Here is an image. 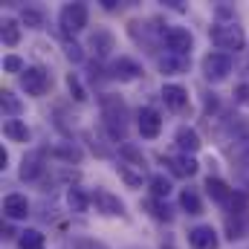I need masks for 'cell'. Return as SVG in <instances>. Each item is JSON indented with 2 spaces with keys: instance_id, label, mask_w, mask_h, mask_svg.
I'll return each instance as SVG.
<instances>
[{
  "instance_id": "cell-35",
  "label": "cell",
  "mask_w": 249,
  "mask_h": 249,
  "mask_svg": "<svg viewBox=\"0 0 249 249\" xmlns=\"http://www.w3.org/2000/svg\"><path fill=\"white\" fill-rule=\"evenodd\" d=\"M6 165H9V154H6V148H0V168L6 171Z\"/></svg>"
},
{
  "instance_id": "cell-5",
  "label": "cell",
  "mask_w": 249,
  "mask_h": 249,
  "mask_svg": "<svg viewBox=\"0 0 249 249\" xmlns=\"http://www.w3.org/2000/svg\"><path fill=\"white\" fill-rule=\"evenodd\" d=\"M20 87H23L26 96L41 99V96L53 87V78H50V72H47L44 67H26L23 75H20Z\"/></svg>"
},
{
  "instance_id": "cell-33",
  "label": "cell",
  "mask_w": 249,
  "mask_h": 249,
  "mask_svg": "<svg viewBox=\"0 0 249 249\" xmlns=\"http://www.w3.org/2000/svg\"><path fill=\"white\" fill-rule=\"evenodd\" d=\"M226 229H229V241H238L241 238V220H226Z\"/></svg>"
},
{
  "instance_id": "cell-21",
  "label": "cell",
  "mask_w": 249,
  "mask_h": 249,
  "mask_svg": "<svg viewBox=\"0 0 249 249\" xmlns=\"http://www.w3.org/2000/svg\"><path fill=\"white\" fill-rule=\"evenodd\" d=\"M0 38H3V44H6V47H18V44H20V38H23V26H20V20H15V18H3Z\"/></svg>"
},
{
  "instance_id": "cell-22",
  "label": "cell",
  "mask_w": 249,
  "mask_h": 249,
  "mask_svg": "<svg viewBox=\"0 0 249 249\" xmlns=\"http://www.w3.org/2000/svg\"><path fill=\"white\" fill-rule=\"evenodd\" d=\"M180 209H183L186 214H191V217L203 214V200H200L197 188H183V191H180Z\"/></svg>"
},
{
  "instance_id": "cell-8",
  "label": "cell",
  "mask_w": 249,
  "mask_h": 249,
  "mask_svg": "<svg viewBox=\"0 0 249 249\" xmlns=\"http://www.w3.org/2000/svg\"><path fill=\"white\" fill-rule=\"evenodd\" d=\"M87 50L96 55V61H105V58H110L113 50H116V35H113L110 29H96V32L90 35V41H87Z\"/></svg>"
},
{
  "instance_id": "cell-32",
  "label": "cell",
  "mask_w": 249,
  "mask_h": 249,
  "mask_svg": "<svg viewBox=\"0 0 249 249\" xmlns=\"http://www.w3.org/2000/svg\"><path fill=\"white\" fill-rule=\"evenodd\" d=\"M72 249H110L105 241H96V238H78L72 241Z\"/></svg>"
},
{
  "instance_id": "cell-4",
  "label": "cell",
  "mask_w": 249,
  "mask_h": 249,
  "mask_svg": "<svg viewBox=\"0 0 249 249\" xmlns=\"http://www.w3.org/2000/svg\"><path fill=\"white\" fill-rule=\"evenodd\" d=\"M200 67H203V78L212 81V84H217V81H226V78H229L235 61H232V55H226V53H206L203 61H200Z\"/></svg>"
},
{
  "instance_id": "cell-30",
  "label": "cell",
  "mask_w": 249,
  "mask_h": 249,
  "mask_svg": "<svg viewBox=\"0 0 249 249\" xmlns=\"http://www.w3.org/2000/svg\"><path fill=\"white\" fill-rule=\"evenodd\" d=\"M64 55H67V61H72V64L84 61V50H81L75 41H67V44H64Z\"/></svg>"
},
{
  "instance_id": "cell-3",
  "label": "cell",
  "mask_w": 249,
  "mask_h": 249,
  "mask_svg": "<svg viewBox=\"0 0 249 249\" xmlns=\"http://www.w3.org/2000/svg\"><path fill=\"white\" fill-rule=\"evenodd\" d=\"M87 18H90V12H87V6H84V3H64L61 12H58L61 35H67V38L78 35V32L87 26Z\"/></svg>"
},
{
  "instance_id": "cell-18",
  "label": "cell",
  "mask_w": 249,
  "mask_h": 249,
  "mask_svg": "<svg viewBox=\"0 0 249 249\" xmlns=\"http://www.w3.org/2000/svg\"><path fill=\"white\" fill-rule=\"evenodd\" d=\"M116 174H119V180H122L127 188H142V183H145V168L130 165V162H124V160L116 162Z\"/></svg>"
},
{
  "instance_id": "cell-13",
  "label": "cell",
  "mask_w": 249,
  "mask_h": 249,
  "mask_svg": "<svg viewBox=\"0 0 249 249\" xmlns=\"http://www.w3.org/2000/svg\"><path fill=\"white\" fill-rule=\"evenodd\" d=\"M44 168H47V165H44V151H29V154L20 160V171H18V174H20L23 183H35V180L44 174Z\"/></svg>"
},
{
  "instance_id": "cell-12",
  "label": "cell",
  "mask_w": 249,
  "mask_h": 249,
  "mask_svg": "<svg viewBox=\"0 0 249 249\" xmlns=\"http://www.w3.org/2000/svg\"><path fill=\"white\" fill-rule=\"evenodd\" d=\"M206 194L214 200V203H220V206H232L235 209V203H238V194H235V188H229L220 177H206Z\"/></svg>"
},
{
  "instance_id": "cell-7",
  "label": "cell",
  "mask_w": 249,
  "mask_h": 249,
  "mask_svg": "<svg viewBox=\"0 0 249 249\" xmlns=\"http://www.w3.org/2000/svg\"><path fill=\"white\" fill-rule=\"evenodd\" d=\"M188 249H220V235L212 223H197L188 229Z\"/></svg>"
},
{
  "instance_id": "cell-6",
  "label": "cell",
  "mask_w": 249,
  "mask_h": 249,
  "mask_svg": "<svg viewBox=\"0 0 249 249\" xmlns=\"http://www.w3.org/2000/svg\"><path fill=\"white\" fill-rule=\"evenodd\" d=\"M90 200H93V209L102 214V217H122L124 214V203L107 188H96L90 191Z\"/></svg>"
},
{
  "instance_id": "cell-15",
  "label": "cell",
  "mask_w": 249,
  "mask_h": 249,
  "mask_svg": "<svg viewBox=\"0 0 249 249\" xmlns=\"http://www.w3.org/2000/svg\"><path fill=\"white\" fill-rule=\"evenodd\" d=\"M162 102H165V107H168V110L183 113V110L188 107V90L183 87V84L168 81V84H162Z\"/></svg>"
},
{
  "instance_id": "cell-9",
  "label": "cell",
  "mask_w": 249,
  "mask_h": 249,
  "mask_svg": "<svg viewBox=\"0 0 249 249\" xmlns=\"http://www.w3.org/2000/svg\"><path fill=\"white\" fill-rule=\"evenodd\" d=\"M162 41H165L168 53H177V55H188L191 47H194V38H191V32H188L186 26H168L165 35H162Z\"/></svg>"
},
{
  "instance_id": "cell-2",
  "label": "cell",
  "mask_w": 249,
  "mask_h": 249,
  "mask_svg": "<svg viewBox=\"0 0 249 249\" xmlns=\"http://www.w3.org/2000/svg\"><path fill=\"white\" fill-rule=\"evenodd\" d=\"M209 38L217 50H223L226 55L232 53H241L247 47V35H244V26H238L235 20H217L212 29H209Z\"/></svg>"
},
{
  "instance_id": "cell-1",
  "label": "cell",
  "mask_w": 249,
  "mask_h": 249,
  "mask_svg": "<svg viewBox=\"0 0 249 249\" xmlns=\"http://www.w3.org/2000/svg\"><path fill=\"white\" fill-rule=\"evenodd\" d=\"M99 105H102V119H105L107 133L113 139L124 142V130H127V107H124V102L119 96H113V93H102Z\"/></svg>"
},
{
  "instance_id": "cell-10",
  "label": "cell",
  "mask_w": 249,
  "mask_h": 249,
  "mask_svg": "<svg viewBox=\"0 0 249 249\" xmlns=\"http://www.w3.org/2000/svg\"><path fill=\"white\" fill-rule=\"evenodd\" d=\"M107 75L113 81H136V78H142V64L136 61V58L119 55L116 61L107 67Z\"/></svg>"
},
{
  "instance_id": "cell-11",
  "label": "cell",
  "mask_w": 249,
  "mask_h": 249,
  "mask_svg": "<svg viewBox=\"0 0 249 249\" xmlns=\"http://www.w3.org/2000/svg\"><path fill=\"white\" fill-rule=\"evenodd\" d=\"M136 127H139L142 139H157V136L162 133V116H160V110L142 107V110L136 113Z\"/></svg>"
},
{
  "instance_id": "cell-14",
  "label": "cell",
  "mask_w": 249,
  "mask_h": 249,
  "mask_svg": "<svg viewBox=\"0 0 249 249\" xmlns=\"http://www.w3.org/2000/svg\"><path fill=\"white\" fill-rule=\"evenodd\" d=\"M3 214L9 220H26L29 217V200H26V194H20V191L6 194L3 197Z\"/></svg>"
},
{
  "instance_id": "cell-23",
  "label": "cell",
  "mask_w": 249,
  "mask_h": 249,
  "mask_svg": "<svg viewBox=\"0 0 249 249\" xmlns=\"http://www.w3.org/2000/svg\"><path fill=\"white\" fill-rule=\"evenodd\" d=\"M3 133L9 142H29V127L23 119H6L3 122Z\"/></svg>"
},
{
  "instance_id": "cell-25",
  "label": "cell",
  "mask_w": 249,
  "mask_h": 249,
  "mask_svg": "<svg viewBox=\"0 0 249 249\" xmlns=\"http://www.w3.org/2000/svg\"><path fill=\"white\" fill-rule=\"evenodd\" d=\"M148 188H151V200H168L171 194V180L165 174H154L148 180Z\"/></svg>"
},
{
  "instance_id": "cell-20",
  "label": "cell",
  "mask_w": 249,
  "mask_h": 249,
  "mask_svg": "<svg viewBox=\"0 0 249 249\" xmlns=\"http://www.w3.org/2000/svg\"><path fill=\"white\" fill-rule=\"evenodd\" d=\"M90 206H93V200H90V194H87L81 186H70L67 188V209H70L72 214H84Z\"/></svg>"
},
{
  "instance_id": "cell-27",
  "label": "cell",
  "mask_w": 249,
  "mask_h": 249,
  "mask_svg": "<svg viewBox=\"0 0 249 249\" xmlns=\"http://www.w3.org/2000/svg\"><path fill=\"white\" fill-rule=\"evenodd\" d=\"M20 23H23L26 29H41V26L47 23V18H44V12H41V9L26 6V9L20 12Z\"/></svg>"
},
{
  "instance_id": "cell-29",
  "label": "cell",
  "mask_w": 249,
  "mask_h": 249,
  "mask_svg": "<svg viewBox=\"0 0 249 249\" xmlns=\"http://www.w3.org/2000/svg\"><path fill=\"white\" fill-rule=\"evenodd\" d=\"M3 70H6V72H18V75H23L26 61H23L20 55H6V58H3Z\"/></svg>"
},
{
  "instance_id": "cell-34",
  "label": "cell",
  "mask_w": 249,
  "mask_h": 249,
  "mask_svg": "<svg viewBox=\"0 0 249 249\" xmlns=\"http://www.w3.org/2000/svg\"><path fill=\"white\" fill-rule=\"evenodd\" d=\"M235 99H238L241 105H249V84H238V87H235Z\"/></svg>"
},
{
  "instance_id": "cell-17",
  "label": "cell",
  "mask_w": 249,
  "mask_h": 249,
  "mask_svg": "<svg viewBox=\"0 0 249 249\" xmlns=\"http://www.w3.org/2000/svg\"><path fill=\"white\" fill-rule=\"evenodd\" d=\"M174 142H177V151H180V154H188V157H194V154L203 148L200 133H197L194 127H188V124H183V127L174 133Z\"/></svg>"
},
{
  "instance_id": "cell-19",
  "label": "cell",
  "mask_w": 249,
  "mask_h": 249,
  "mask_svg": "<svg viewBox=\"0 0 249 249\" xmlns=\"http://www.w3.org/2000/svg\"><path fill=\"white\" fill-rule=\"evenodd\" d=\"M157 67H160L165 75H180V72L188 70V55H177V53H168V50H165V55L157 58Z\"/></svg>"
},
{
  "instance_id": "cell-24",
  "label": "cell",
  "mask_w": 249,
  "mask_h": 249,
  "mask_svg": "<svg viewBox=\"0 0 249 249\" xmlns=\"http://www.w3.org/2000/svg\"><path fill=\"white\" fill-rule=\"evenodd\" d=\"M18 247L20 249H47V238L38 229H23L18 235Z\"/></svg>"
},
{
  "instance_id": "cell-28",
  "label": "cell",
  "mask_w": 249,
  "mask_h": 249,
  "mask_svg": "<svg viewBox=\"0 0 249 249\" xmlns=\"http://www.w3.org/2000/svg\"><path fill=\"white\" fill-rule=\"evenodd\" d=\"M67 90H70V96L75 102H87V90H84V84H81V78L75 72H67Z\"/></svg>"
},
{
  "instance_id": "cell-26",
  "label": "cell",
  "mask_w": 249,
  "mask_h": 249,
  "mask_svg": "<svg viewBox=\"0 0 249 249\" xmlns=\"http://www.w3.org/2000/svg\"><path fill=\"white\" fill-rule=\"evenodd\" d=\"M0 107H3L6 119H18V116H20V110H23L20 99H18L12 90H3V93H0Z\"/></svg>"
},
{
  "instance_id": "cell-31",
  "label": "cell",
  "mask_w": 249,
  "mask_h": 249,
  "mask_svg": "<svg viewBox=\"0 0 249 249\" xmlns=\"http://www.w3.org/2000/svg\"><path fill=\"white\" fill-rule=\"evenodd\" d=\"M151 214L157 217V220H171V212H168V206H165V200H151Z\"/></svg>"
},
{
  "instance_id": "cell-16",
  "label": "cell",
  "mask_w": 249,
  "mask_h": 249,
  "mask_svg": "<svg viewBox=\"0 0 249 249\" xmlns=\"http://www.w3.org/2000/svg\"><path fill=\"white\" fill-rule=\"evenodd\" d=\"M165 165H168V171H171L174 177H180V180H188V177H194V174L200 171V162H197L194 157H188V154L165 157Z\"/></svg>"
}]
</instances>
